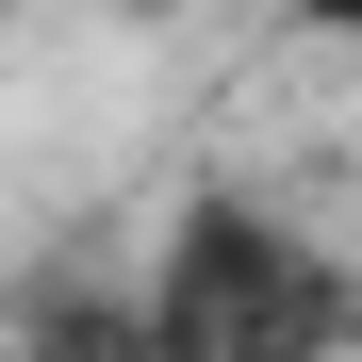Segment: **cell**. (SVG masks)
I'll return each mask as SVG.
<instances>
[{"mask_svg":"<svg viewBox=\"0 0 362 362\" xmlns=\"http://www.w3.org/2000/svg\"><path fill=\"white\" fill-rule=\"evenodd\" d=\"M346 346H362V264L313 214L247 198V181H198L165 214L132 362H346Z\"/></svg>","mask_w":362,"mask_h":362,"instance_id":"cell-1","label":"cell"},{"mask_svg":"<svg viewBox=\"0 0 362 362\" xmlns=\"http://www.w3.org/2000/svg\"><path fill=\"white\" fill-rule=\"evenodd\" d=\"M296 33H329V49H362V0H280Z\"/></svg>","mask_w":362,"mask_h":362,"instance_id":"cell-2","label":"cell"}]
</instances>
